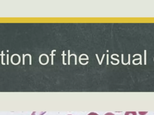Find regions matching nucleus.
<instances>
[{"instance_id":"nucleus-3","label":"nucleus","mask_w":154,"mask_h":115,"mask_svg":"<svg viewBox=\"0 0 154 115\" xmlns=\"http://www.w3.org/2000/svg\"><path fill=\"white\" fill-rule=\"evenodd\" d=\"M125 115H137L136 112H127L125 113Z\"/></svg>"},{"instance_id":"nucleus-18","label":"nucleus","mask_w":154,"mask_h":115,"mask_svg":"<svg viewBox=\"0 0 154 115\" xmlns=\"http://www.w3.org/2000/svg\"><path fill=\"white\" fill-rule=\"evenodd\" d=\"M106 56H107L106 65H109V55H108V54H107V55H106Z\"/></svg>"},{"instance_id":"nucleus-2","label":"nucleus","mask_w":154,"mask_h":115,"mask_svg":"<svg viewBox=\"0 0 154 115\" xmlns=\"http://www.w3.org/2000/svg\"><path fill=\"white\" fill-rule=\"evenodd\" d=\"M56 51L57 50H52V51H51V54H50V56H51V65H53V64H54V63H53V56H56V55L55 54H53V53H54V52H56Z\"/></svg>"},{"instance_id":"nucleus-11","label":"nucleus","mask_w":154,"mask_h":115,"mask_svg":"<svg viewBox=\"0 0 154 115\" xmlns=\"http://www.w3.org/2000/svg\"><path fill=\"white\" fill-rule=\"evenodd\" d=\"M15 56H17L19 57V62H18V63H15V65H18V64H20V62L21 61V58L20 56H19V55H18V54H15Z\"/></svg>"},{"instance_id":"nucleus-10","label":"nucleus","mask_w":154,"mask_h":115,"mask_svg":"<svg viewBox=\"0 0 154 115\" xmlns=\"http://www.w3.org/2000/svg\"><path fill=\"white\" fill-rule=\"evenodd\" d=\"M75 56V65H77V56L76 55H75V54H71V55H70V56L71 57V56Z\"/></svg>"},{"instance_id":"nucleus-4","label":"nucleus","mask_w":154,"mask_h":115,"mask_svg":"<svg viewBox=\"0 0 154 115\" xmlns=\"http://www.w3.org/2000/svg\"><path fill=\"white\" fill-rule=\"evenodd\" d=\"M136 56H139V57H140V62H139V63H140V65H142V55H140V54H135L133 56V57L134 58Z\"/></svg>"},{"instance_id":"nucleus-20","label":"nucleus","mask_w":154,"mask_h":115,"mask_svg":"<svg viewBox=\"0 0 154 115\" xmlns=\"http://www.w3.org/2000/svg\"><path fill=\"white\" fill-rule=\"evenodd\" d=\"M7 65H9V55H7Z\"/></svg>"},{"instance_id":"nucleus-14","label":"nucleus","mask_w":154,"mask_h":115,"mask_svg":"<svg viewBox=\"0 0 154 115\" xmlns=\"http://www.w3.org/2000/svg\"><path fill=\"white\" fill-rule=\"evenodd\" d=\"M96 56H97V59L99 64L100 65H101V64H100V61L99 58V57L98 56L97 54H96Z\"/></svg>"},{"instance_id":"nucleus-6","label":"nucleus","mask_w":154,"mask_h":115,"mask_svg":"<svg viewBox=\"0 0 154 115\" xmlns=\"http://www.w3.org/2000/svg\"><path fill=\"white\" fill-rule=\"evenodd\" d=\"M65 50H64V51H63V54L61 55V56H63V64L64 65H66L67 63H65V56H66V54H65Z\"/></svg>"},{"instance_id":"nucleus-23","label":"nucleus","mask_w":154,"mask_h":115,"mask_svg":"<svg viewBox=\"0 0 154 115\" xmlns=\"http://www.w3.org/2000/svg\"><path fill=\"white\" fill-rule=\"evenodd\" d=\"M107 52H109V50H107Z\"/></svg>"},{"instance_id":"nucleus-13","label":"nucleus","mask_w":154,"mask_h":115,"mask_svg":"<svg viewBox=\"0 0 154 115\" xmlns=\"http://www.w3.org/2000/svg\"><path fill=\"white\" fill-rule=\"evenodd\" d=\"M23 65H25V55H23Z\"/></svg>"},{"instance_id":"nucleus-24","label":"nucleus","mask_w":154,"mask_h":115,"mask_svg":"<svg viewBox=\"0 0 154 115\" xmlns=\"http://www.w3.org/2000/svg\"></svg>"},{"instance_id":"nucleus-1","label":"nucleus","mask_w":154,"mask_h":115,"mask_svg":"<svg viewBox=\"0 0 154 115\" xmlns=\"http://www.w3.org/2000/svg\"><path fill=\"white\" fill-rule=\"evenodd\" d=\"M117 56L118 57H119V56L118 55H117V54H113V55H111V59H112L114 60H116L117 61V63H113V62L111 61V63L112 64V65H118L119 64V59H115V58H113V56Z\"/></svg>"},{"instance_id":"nucleus-21","label":"nucleus","mask_w":154,"mask_h":115,"mask_svg":"<svg viewBox=\"0 0 154 115\" xmlns=\"http://www.w3.org/2000/svg\"><path fill=\"white\" fill-rule=\"evenodd\" d=\"M105 115H115L114 114L111 113H106Z\"/></svg>"},{"instance_id":"nucleus-22","label":"nucleus","mask_w":154,"mask_h":115,"mask_svg":"<svg viewBox=\"0 0 154 115\" xmlns=\"http://www.w3.org/2000/svg\"><path fill=\"white\" fill-rule=\"evenodd\" d=\"M7 52H9V50H7Z\"/></svg>"},{"instance_id":"nucleus-8","label":"nucleus","mask_w":154,"mask_h":115,"mask_svg":"<svg viewBox=\"0 0 154 115\" xmlns=\"http://www.w3.org/2000/svg\"><path fill=\"white\" fill-rule=\"evenodd\" d=\"M26 56H29V65H32V56L30 54H27L25 55V57Z\"/></svg>"},{"instance_id":"nucleus-17","label":"nucleus","mask_w":154,"mask_h":115,"mask_svg":"<svg viewBox=\"0 0 154 115\" xmlns=\"http://www.w3.org/2000/svg\"><path fill=\"white\" fill-rule=\"evenodd\" d=\"M105 54H103V56H102V57L101 58V61H100V64H102V62H103V59H104V57H105Z\"/></svg>"},{"instance_id":"nucleus-5","label":"nucleus","mask_w":154,"mask_h":115,"mask_svg":"<svg viewBox=\"0 0 154 115\" xmlns=\"http://www.w3.org/2000/svg\"><path fill=\"white\" fill-rule=\"evenodd\" d=\"M3 53L4 50H2V54H1V55H0V56H2V64L3 65H5V63H4V62H3V56H5V54H4Z\"/></svg>"},{"instance_id":"nucleus-19","label":"nucleus","mask_w":154,"mask_h":115,"mask_svg":"<svg viewBox=\"0 0 154 115\" xmlns=\"http://www.w3.org/2000/svg\"><path fill=\"white\" fill-rule=\"evenodd\" d=\"M88 115H99L98 114H97V113H89Z\"/></svg>"},{"instance_id":"nucleus-7","label":"nucleus","mask_w":154,"mask_h":115,"mask_svg":"<svg viewBox=\"0 0 154 115\" xmlns=\"http://www.w3.org/2000/svg\"><path fill=\"white\" fill-rule=\"evenodd\" d=\"M144 65H146V50H144Z\"/></svg>"},{"instance_id":"nucleus-16","label":"nucleus","mask_w":154,"mask_h":115,"mask_svg":"<svg viewBox=\"0 0 154 115\" xmlns=\"http://www.w3.org/2000/svg\"><path fill=\"white\" fill-rule=\"evenodd\" d=\"M147 113V112H139V114L141 115H145Z\"/></svg>"},{"instance_id":"nucleus-12","label":"nucleus","mask_w":154,"mask_h":115,"mask_svg":"<svg viewBox=\"0 0 154 115\" xmlns=\"http://www.w3.org/2000/svg\"><path fill=\"white\" fill-rule=\"evenodd\" d=\"M121 56H122V64L124 65H128V62L126 63H125L124 62V54H122L121 55Z\"/></svg>"},{"instance_id":"nucleus-9","label":"nucleus","mask_w":154,"mask_h":115,"mask_svg":"<svg viewBox=\"0 0 154 115\" xmlns=\"http://www.w3.org/2000/svg\"><path fill=\"white\" fill-rule=\"evenodd\" d=\"M70 50H68V65H70Z\"/></svg>"},{"instance_id":"nucleus-15","label":"nucleus","mask_w":154,"mask_h":115,"mask_svg":"<svg viewBox=\"0 0 154 115\" xmlns=\"http://www.w3.org/2000/svg\"><path fill=\"white\" fill-rule=\"evenodd\" d=\"M130 56H131V55L130 54H128V65H131V63H130Z\"/></svg>"}]
</instances>
